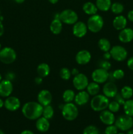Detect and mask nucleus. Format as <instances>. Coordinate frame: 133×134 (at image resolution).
I'll return each instance as SVG.
<instances>
[{
  "instance_id": "obj_1",
  "label": "nucleus",
  "mask_w": 133,
  "mask_h": 134,
  "mask_svg": "<svg viewBox=\"0 0 133 134\" xmlns=\"http://www.w3.org/2000/svg\"><path fill=\"white\" fill-rule=\"evenodd\" d=\"M43 110V106L38 102H28L22 107V113L28 120H35L42 116Z\"/></svg>"
},
{
  "instance_id": "obj_2",
  "label": "nucleus",
  "mask_w": 133,
  "mask_h": 134,
  "mask_svg": "<svg viewBox=\"0 0 133 134\" xmlns=\"http://www.w3.org/2000/svg\"><path fill=\"white\" fill-rule=\"evenodd\" d=\"M109 103L110 100L104 94H97L91 99L90 106L95 112H101L108 108Z\"/></svg>"
},
{
  "instance_id": "obj_3",
  "label": "nucleus",
  "mask_w": 133,
  "mask_h": 134,
  "mask_svg": "<svg viewBox=\"0 0 133 134\" xmlns=\"http://www.w3.org/2000/svg\"><path fill=\"white\" fill-rule=\"evenodd\" d=\"M78 109L75 103L72 102L65 103L61 108V114L65 120L68 121L74 120L78 116Z\"/></svg>"
},
{
  "instance_id": "obj_4",
  "label": "nucleus",
  "mask_w": 133,
  "mask_h": 134,
  "mask_svg": "<svg viewBox=\"0 0 133 134\" xmlns=\"http://www.w3.org/2000/svg\"><path fill=\"white\" fill-rule=\"evenodd\" d=\"M87 29L92 33H98L102 29L104 26V20L100 15L98 14L90 16L87 22Z\"/></svg>"
},
{
  "instance_id": "obj_5",
  "label": "nucleus",
  "mask_w": 133,
  "mask_h": 134,
  "mask_svg": "<svg viewBox=\"0 0 133 134\" xmlns=\"http://www.w3.org/2000/svg\"><path fill=\"white\" fill-rule=\"evenodd\" d=\"M16 52L11 47H4L0 51V61L3 64H13L16 60Z\"/></svg>"
},
{
  "instance_id": "obj_6",
  "label": "nucleus",
  "mask_w": 133,
  "mask_h": 134,
  "mask_svg": "<svg viewBox=\"0 0 133 134\" xmlns=\"http://www.w3.org/2000/svg\"><path fill=\"white\" fill-rule=\"evenodd\" d=\"M115 125L121 131H128L133 126L132 116L126 115H121L115 121Z\"/></svg>"
},
{
  "instance_id": "obj_7",
  "label": "nucleus",
  "mask_w": 133,
  "mask_h": 134,
  "mask_svg": "<svg viewBox=\"0 0 133 134\" xmlns=\"http://www.w3.org/2000/svg\"><path fill=\"white\" fill-rule=\"evenodd\" d=\"M78 14L72 9H65L60 13V20L62 23L68 25H73L78 22Z\"/></svg>"
},
{
  "instance_id": "obj_8",
  "label": "nucleus",
  "mask_w": 133,
  "mask_h": 134,
  "mask_svg": "<svg viewBox=\"0 0 133 134\" xmlns=\"http://www.w3.org/2000/svg\"><path fill=\"white\" fill-rule=\"evenodd\" d=\"M111 56L117 62H123L126 58L128 52L126 48L120 45H115L110 50Z\"/></svg>"
},
{
  "instance_id": "obj_9",
  "label": "nucleus",
  "mask_w": 133,
  "mask_h": 134,
  "mask_svg": "<svg viewBox=\"0 0 133 134\" xmlns=\"http://www.w3.org/2000/svg\"><path fill=\"white\" fill-rule=\"evenodd\" d=\"M109 75L108 71L99 68L93 71L91 74V79L93 81L100 85L107 82V81L109 79Z\"/></svg>"
},
{
  "instance_id": "obj_10",
  "label": "nucleus",
  "mask_w": 133,
  "mask_h": 134,
  "mask_svg": "<svg viewBox=\"0 0 133 134\" xmlns=\"http://www.w3.org/2000/svg\"><path fill=\"white\" fill-rule=\"evenodd\" d=\"M72 84L76 90L81 91L86 89L89 84L88 78L83 73H78L75 75L72 79Z\"/></svg>"
},
{
  "instance_id": "obj_11",
  "label": "nucleus",
  "mask_w": 133,
  "mask_h": 134,
  "mask_svg": "<svg viewBox=\"0 0 133 134\" xmlns=\"http://www.w3.org/2000/svg\"><path fill=\"white\" fill-rule=\"evenodd\" d=\"M21 103L20 99L15 96H9L4 101V107L9 111H16L20 107Z\"/></svg>"
},
{
  "instance_id": "obj_12",
  "label": "nucleus",
  "mask_w": 133,
  "mask_h": 134,
  "mask_svg": "<svg viewBox=\"0 0 133 134\" xmlns=\"http://www.w3.org/2000/svg\"><path fill=\"white\" fill-rule=\"evenodd\" d=\"M13 91V85L11 81L4 79L0 82V97L7 98L11 95Z\"/></svg>"
},
{
  "instance_id": "obj_13",
  "label": "nucleus",
  "mask_w": 133,
  "mask_h": 134,
  "mask_svg": "<svg viewBox=\"0 0 133 134\" xmlns=\"http://www.w3.org/2000/svg\"><path fill=\"white\" fill-rule=\"evenodd\" d=\"M87 24L81 21H78L72 27V34L75 37L78 38H82L87 34Z\"/></svg>"
},
{
  "instance_id": "obj_14",
  "label": "nucleus",
  "mask_w": 133,
  "mask_h": 134,
  "mask_svg": "<svg viewBox=\"0 0 133 134\" xmlns=\"http://www.w3.org/2000/svg\"><path fill=\"white\" fill-rule=\"evenodd\" d=\"M38 102L43 107L49 105L52 102V95L48 90H42L37 95Z\"/></svg>"
},
{
  "instance_id": "obj_15",
  "label": "nucleus",
  "mask_w": 133,
  "mask_h": 134,
  "mask_svg": "<svg viewBox=\"0 0 133 134\" xmlns=\"http://www.w3.org/2000/svg\"><path fill=\"white\" fill-rule=\"evenodd\" d=\"M91 60V54L87 50H81L77 52L75 56V60L79 65H86Z\"/></svg>"
},
{
  "instance_id": "obj_16",
  "label": "nucleus",
  "mask_w": 133,
  "mask_h": 134,
  "mask_svg": "<svg viewBox=\"0 0 133 134\" xmlns=\"http://www.w3.org/2000/svg\"><path fill=\"white\" fill-rule=\"evenodd\" d=\"M102 92L105 96L108 98H113L118 93V89L116 84L113 82H108L104 84Z\"/></svg>"
},
{
  "instance_id": "obj_17",
  "label": "nucleus",
  "mask_w": 133,
  "mask_h": 134,
  "mask_svg": "<svg viewBox=\"0 0 133 134\" xmlns=\"http://www.w3.org/2000/svg\"><path fill=\"white\" fill-rule=\"evenodd\" d=\"M99 119L103 124L107 126L113 124L116 121V117L113 113L106 109L100 112L99 115Z\"/></svg>"
},
{
  "instance_id": "obj_18",
  "label": "nucleus",
  "mask_w": 133,
  "mask_h": 134,
  "mask_svg": "<svg viewBox=\"0 0 133 134\" xmlns=\"http://www.w3.org/2000/svg\"><path fill=\"white\" fill-rule=\"evenodd\" d=\"M118 38L121 43H130L133 40V30L130 27H125L120 31Z\"/></svg>"
},
{
  "instance_id": "obj_19",
  "label": "nucleus",
  "mask_w": 133,
  "mask_h": 134,
  "mask_svg": "<svg viewBox=\"0 0 133 134\" xmlns=\"http://www.w3.org/2000/svg\"><path fill=\"white\" fill-rule=\"evenodd\" d=\"M89 94L87 93V91L81 90L75 95L74 99L75 104L80 106L84 105L89 100Z\"/></svg>"
},
{
  "instance_id": "obj_20",
  "label": "nucleus",
  "mask_w": 133,
  "mask_h": 134,
  "mask_svg": "<svg viewBox=\"0 0 133 134\" xmlns=\"http://www.w3.org/2000/svg\"><path fill=\"white\" fill-rule=\"evenodd\" d=\"M112 24H113V27L116 30L121 31L126 27V24H127V20L124 16L118 15L114 18Z\"/></svg>"
},
{
  "instance_id": "obj_21",
  "label": "nucleus",
  "mask_w": 133,
  "mask_h": 134,
  "mask_svg": "<svg viewBox=\"0 0 133 134\" xmlns=\"http://www.w3.org/2000/svg\"><path fill=\"white\" fill-rule=\"evenodd\" d=\"M36 128L40 132H46L50 128V122L48 119L40 116L36 121Z\"/></svg>"
},
{
  "instance_id": "obj_22",
  "label": "nucleus",
  "mask_w": 133,
  "mask_h": 134,
  "mask_svg": "<svg viewBox=\"0 0 133 134\" xmlns=\"http://www.w3.org/2000/svg\"><path fill=\"white\" fill-rule=\"evenodd\" d=\"M63 29V23L59 19H55L51 22L50 25V30L54 35H58L61 32Z\"/></svg>"
},
{
  "instance_id": "obj_23",
  "label": "nucleus",
  "mask_w": 133,
  "mask_h": 134,
  "mask_svg": "<svg viewBox=\"0 0 133 134\" xmlns=\"http://www.w3.org/2000/svg\"><path fill=\"white\" fill-rule=\"evenodd\" d=\"M82 10L86 14L89 16L96 14L98 11V9L96 5L90 1L86 2L83 4L82 6Z\"/></svg>"
},
{
  "instance_id": "obj_24",
  "label": "nucleus",
  "mask_w": 133,
  "mask_h": 134,
  "mask_svg": "<svg viewBox=\"0 0 133 134\" xmlns=\"http://www.w3.org/2000/svg\"><path fill=\"white\" fill-rule=\"evenodd\" d=\"M37 72L39 77L44 78L49 75L50 73V68L49 65L46 63H41L39 64L37 68Z\"/></svg>"
},
{
  "instance_id": "obj_25",
  "label": "nucleus",
  "mask_w": 133,
  "mask_h": 134,
  "mask_svg": "<svg viewBox=\"0 0 133 134\" xmlns=\"http://www.w3.org/2000/svg\"><path fill=\"white\" fill-rule=\"evenodd\" d=\"M95 5L98 10L102 12H106L110 9L112 1L111 0H96Z\"/></svg>"
},
{
  "instance_id": "obj_26",
  "label": "nucleus",
  "mask_w": 133,
  "mask_h": 134,
  "mask_svg": "<svg viewBox=\"0 0 133 134\" xmlns=\"http://www.w3.org/2000/svg\"><path fill=\"white\" fill-rule=\"evenodd\" d=\"M86 89L89 96H95L99 94V91H100V86H99V84L93 81L91 82H89Z\"/></svg>"
},
{
  "instance_id": "obj_27",
  "label": "nucleus",
  "mask_w": 133,
  "mask_h": 134,
  "mask_svg": "<svg viewBox=\"0 0 133 134\" xmlns=\"http://www.w3.org/2000/svg\"><path fill=\"white\" fill-rule=\"evenodd\" d=\"M98 47L102 52H108L111 49V43L106 38H101L98 41Z\"/></svg>"
},
{
  "instance_id": "obj_28",
  "label": "nucleus",
  "mask_w": 133,
  "mask_h": 134,
  "mask_svg": "<svg viewBox=\"0 0 133 134\" xmlns=\"http://www.w3.org/2000/svg\"><path fill=\"white\" fill-rule=\"evenodd\" d=\"M75 95V93L72 90L67 89L63 92L62 98L65 103H70V102H72V101H74Z\"/></svg>"
},
{
  "instance_id": "obj_29",
  "label": "nucleus",
  "mask_w": 133,
  "mask_h": 134,
  "mask_svg": "<svg viewBox=\"0 0 133 134\" xmlns=\"http://www.w3.org/2000/svg\"><path fill=\"white\" fill-rule=\"evenodd\" d=\"M123 110L125 115L133 116V99H127L123 104Z\"/></svg>"
},
{
  "instance_id": "obj_30",
  "label": "nucleus",
  "mask_w": 133,
  "mask_h": 134,
  "mask_svg": "<svg viewBox=\"0 0 133 134\" xmlns=\"http://www.w3.org/2000/svg\"><path fill=\"white\" fill-rule=\"evenodd\" d=\"M120 94L125 100H127L130 99L133 96V90L130 86H125L121 88Z\"/></svg>"
},
{
  "instance_id": "obj_31",
  "label": "nucleus",
  "mask_w": 133,
  "mask_h": 134,
  "mask_svg": "<svg viewBox=\"0 0 133 134\" xmlns=\"http://www.w3.org/2000/svg\"><path fill=\"white\" fill-rule=\"evenodd\" d=\"M53 115H54V110H53L52 106L49 105L43 107V114H42V116L43 117L50 120L53 117Z\"/></svg>"
},
{
  "instance_id": "obj_32",
  "label": "nucleus",
  "mask_w": 133,
  "mask_h": 134,
  "mask_svg": "<svg viewBox=\"0 0 133 134\" xmlns=\"http://www.w3.org/2000/svg\"><path fill=\"white\" fill-rule=\"evenodd\" d=\"M110 10L115 14H119L124 10V6L122 3L119 2H115L112 3Z\"/></svg>"
},
{
  "instance_id": "obj_33",
  "label": "nucleus",
  "mask_w": 133,
  "mask_h": 134,
  "mask_svg": "<svg viewBox=\"0 0 133 134\" xmlns=\"http://www.w3.org/2000/svg\"><path fill=\"white\" fill-rule=\"evenodd\" d=\"M59 75L63 80L68 81L71 77V71H70L66 68H61L59 71Z\"/></svg>"
},
{
  "instance_id": "obj_34",
  "label": "nucleus",
  "mask_w": 133,
  "mask_h": 134,
  "mask_svg": "<svg viewBox=\"0 0 133 134\" xmlns=\"http://www.w3.org/2000/svg\"><path fill=\"white\" fill-rule=\"evenodd\" d=\"M83 134H99V131L95 126L89 125L84 128Z\"/></svg>"
},
{
  "instance_id": "obj_35",
  "label": "nucleus",
  "mask_w": 133,
  "mask_h": 134,
  "mask_svg": "<svg viewBox=\"0 0 133 134\" xmlns=\"http://www.w3.org/2000/svg\"><path fill=\"white\" fill-rule=\"evenodd\" d=\"M120 105L117 103L116 101H112V102H110L109 105H108V110L110 111L112 113H117L119 111L120 109Z\"/></svg>"
},
{
  "instance_id": "obj_36",
  "label": "nucleus",
  "mask_w": 133,
  "mask_h": 134,
  "mask_svg": "<svg viewBox=\"0 0 133 134\" xmlns=\"http://www.w3.org/2000/svg\"><path fill=\"white\" fill-rule=\"evenodd\" d=\"M112 76L115 80H120L123 78L124 76H125V73L122 69H117L113 71V73H112Z\"/></svg>"
},
{
  "instance_id": "obj_37",
  "label": "nucleus",
  "mask_w": 133,
  "mask_h": 134,
  "mask_svg": "<svg viewBox=\"0 0 133 134\" xmlns=\"http://www.w3.org/2000/svg\"><path fill=\"white\" fill-rule=\"evenodd\" d=\"M117 132H118V128L113 124L108 125L104 130L105 134H117Z\"/></svg>"
},
{
  "instance_id": "obj_38",
  "label": "nucleus",
  "mask_w": 133,
  "mask_h": 134,
  "mask_svg": "<svg viewBox=\"0 0 133 134\" xmlns=\"http://www.w3.org/2000/svg\"><path fill=\"white\" fill-rule=\"evenodd\" d=\"M111 67H112V64L110 62H108V60H102V61L100 62V68H102V69H105V70L108 71L109 69H110Z\"/></svg>"
},
{
  "instance_id": "obj_39",
  "label": "nucleus",
  "mask_w": 133,
  "mask_h": 134,
  "mask_svg": "<svg viewBox=\"0 0 133 134\" xmlns=\"http://www.w3.org/2000/svg\"><path fill=\"white\" fill-rule=\"evenodd\" d=\"M114 98L115 101H116L120 105H123V104L125 102V99L123 98V96L120 93H117L116 95V96L114 97Z\"/></svg>"
},
{
  "instance_id": "obj_40",
  "label": "nucleus",
  "mask_w": 133,
  "mask_h": 134,
  "mask_svg": "<svg viewBox=\"0 0 133 134\" xmlns=\"http://www.w3.org/2000/svg\"><path fill=\"white\" fill-rule=\"evenodd\" d=\"M126 65H127V67L130 69V70L133 71V56L130 57V58L127 60Z\"/></svg>"
},
{
  "instance_id": "obj_41",
  "label": "nucleus",
  "mask_w": 133,
  "mask_h": 134,
  "mask_svg": "<svg viewBox=\"0 0 133 134\" xmlns=\"http://www.w3.org/2000/svg\"><path fill=\"white\" fill-rule=\"evenodd\" d=\"M103 58H104L105 60H110V59L112 58V56H111V54H110V51H108V52H105L104 53V55H103Z\"/></svg>"
},
{
  "instance_id": "obj_42",
  "label": "nucleus",
  "mask_w": 133,
  "mask_h": 134,
  "mask_svg": "<svg viewBox=\"0 0 133 134\" xmlns=\"http://www.w3.org/2000/svg\"><path fill=\"white\" fill-rule=\"evenodd\" d=\"M127 18L130 22H133V10H130L127 14Z\"/></svg>"
},
{
  "instance_id": "obj_43",
  "label": "nucleus",
  "mask_w": 133,
  "mask_h": 134,
  "mask_svg": "<svg viewBox=\"0 0 133 134\" xmlns=\"http://www.w3.org/2000/svg\"><path fill=\"white\" fill-rule=\"evenodd\" d=\"M35 82L36 85H40V84L43 82V78L40 77H39H39H36V78L35 79Z\"/></svg>"
},
{
  "instance_id": "obj_44",
  "label": "nucleus",
  "mask_w": 133,
  "mask_h": 134,
  "mask_svg": "<svg viewBox=\"0 0 133 134\" xmlns=\"http://www.w3.org/2000/svg\"><path fill=\"white\" fill-rule=\"evenodd\" d=\"M4 34V26L1 21H0V37L2 36Z\"/></svg>"
},
{
  "instance_id": "obj_45",
  "label": "nucleus",
  "mask_w": 133,
  "mask_h": 134,
  "mask_svg": "<svg viewBox=\"0 0 133 134\" xmlns=\"http://www.w3.org/2000/svg\"><path fill=\"white\" fill-rule=\"evenodd\" d=\"M78 73H79V71H78V69H76V68H74V69H72L71 74L72 75L75 76V75H78Z\"/></svg>"
},
{
  "instance_id": "obj_46",
  "label": "nucleus",
  "mask_w": 133,
  "mask_h": 134,
  "mask_svg": "<svg viewBox=\"0 0 133 134\" xmlns=\"http://www.w3.org/2000/svg\"><path fill=\"white\" fill-rule=\"evenodd\" d=\"M20 134H35V133L31 130H25L22 131V132L20 133Z\"/></svg>"
},
{
  "instance_id": "obj_47",
  "label": "nucleus",
  "mask_w": 133,
  "mask_h": 134,
  "mask_svg": "<svg viewBox=\"0 0 133 134\" xmlns=\"http://www.w3.org/2000/svg\"><path fill=\"white\" fill-rule=\"evenodd\" d=\"M3 107H4V101L0 98V109L2 108Z\"/></svg>"
},
{
  "instance_id": "obj_48",
  "label": "nucleus",
  "mask_w": 133,
  "mask_h": 134,
  "mask_svg": "<svg viewBox=\"0 0 133 134\" xmlns=\"http://www.w3.org/2000/svg\"><path fill=\"white\" fill-rule=\"evenodd\" d=\"M16 3L18 4H21V3H23V2L25 1V0H14Z\"/></svg>"
},
{
  "instance_id": "obj_49",
  "label": "nucleus",
  "mask_w": 133,
  "mask_h": 134,
  "mask_svg": "<svg viewBox=\"0 0 133 134\" xmlns=\"http://www.w3.org/2000/svg\"><path fill=\"white\" fill-rule=\"evenodd\" d=\"M58 1L59 0H48V1H49V2L52 4L57 3L58 2Z\"/></svg>"
},
{
  "instance_id": "obj_50",
  "label": "nucleus",
  "mask_w": 133,
  "mask_h": 134,
  "mask_svg": "<svg viewBox=\"0 0 133 134\" xmlns=\"http://www.w3.org/2000/svg\"><path fill=\"white\" fill-rule=\"evenodd\" d=\"M126 134H133V129H130L128 130Z\"/></svg>"
},
{
  "instance_id": "obj_51",
  "label": "nucleus",
  "mask_w": 133,
  "mask_h": 134,
  "mask_svg": "<svg viewBox=\"0 0 133 134\" xmlns=\"http://www.w3.org/2000/svg\"><path fill=\"white\" fill-rule=\"evenodd\" d=\"M0 134H5V133L3 132V131L1 129H0Z\"/></svg>"
},
{
  "instance_id": "obj_52",
  "label": "nucleus",
  "mask_w": 133,
  "mask_h": 134,
  "mask_svg": "<svg viewBox=\"0 0 133 134\" xmlns=\"http://www.w3.org/2000/svg\"><path fill=\"white\" fill-rule=\"evenodd\" d=\"M1 81H2V76H1V74L0 73V82H1Z\"/></svg>"
},
{
  "instance_id": "obj_53",
  "label": "nucleus",
  "mask_w": 133,
  "mask_h": 134,
  "mask_svg": "<svg viewBox=\"0 0 133 134\" xmlns=\"http://www.w3.org/2000/svg\"><path fill=\"white\" fill-rule=\"evenodd\" d=\"M1 48H1V43H0V51L1 50Z\"/></svg>"
},
{
  "instance_id": "obj_54",
  "label": "nucleus",
  "mask_w": 133,
  "mask_h": 134,
  "mask_svg": "<svg viewBox=\"0 0 133 134\" xmlns=\"http://www.w3.org/2000/svg\"><path fill=\"white\" fill-rule=\"evenodd\" d=\"M117 134H124V133H117Z\"/></svg>"
},
{
  "instance_id": "obj_55",
  "label": "nucleus",
  "mask_w": 133,
  "mask_h": 134,
  "mask_svg": "<svg viewBox=\"0 0 133 134\" xmlns=\"http://www.w3.org/2000/svg\"><path fill=\"white\" fill-rule=\"evenodd\" d=\"M0 15H1V10H0Z\"/></svg>"
}]
</instances>
